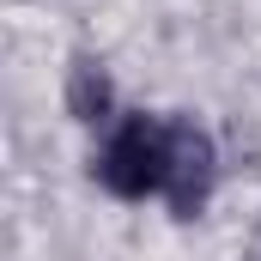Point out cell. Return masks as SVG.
Segmentation results:
<instances>
[{
	"label": "cell",
	"instance_id": "cell-1",
	"mask_svg": "<svg viewBox=\"0 0 261 261\" xmlns=\"http://www.w3.org/2000/svg\"><path fill=\"white\" fill-rule=\"evenodd\" d=\"M164 158H170V134L164 122L152 116H128L122 128L110 134V146L97 152V182L122 200H140V195H164Z\"/></svg>",
	"mask_w": 261,
	"mask_h": 261
},
{
	"label": "cell",
	"instance_id": "cell-2",
	"mask_svg": "<svg viewBox=\"0 0 261 261\" xmlns=\"http://www.w3.org/2000/svg\"><path fill=\"white\" fill-rule=\"evenodd\" d=\"M170 134V158H164V200L176 219H195L213 182H219V152H213V134L200 128L195 116H170L164 122Z\"/></svg>",
	"mask_w": 261,
	"mask_h": 261
},
{
	"label": "cell",
	"instance_id": "cell-3",
	"mask_svg": "<svg viewBox=\"0 0 261 261\" xmlns=\"http://www.w3.org/2000/svg\"><path fill=\"white\" fill-rule=\"evenodd\" d=\"M67 110H73V122H110L116 85H110L97 55H73V67H67Z\"/></svg>",
	"mask_w": 261,
	"mask_h": 261
},
{
	"label": "cell",
	"instance_id": "cell-4",
	"mask_svg": "<svg viewBox=\"0 0 261 261\" xmlns=\"http://www.w3.org/2000/svg\"><path fill=\"white\" fill-rule=\"evenodd\" d=\"M255 261H261V255H255Z\"/></svg>",
	"mask_w": 261,
	"mask_h": 261
}]
</instances>
